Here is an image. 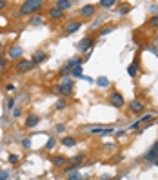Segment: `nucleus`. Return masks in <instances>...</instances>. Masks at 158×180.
I'll return each instance as SVG.
<instances>
[{"instance_id":"obj_1","label":"nucleus","mask_w":158,"mask_h":180,"mask_svg":"<svg viewBox=\"0 0 158 180\" xmlns=\"http://www.w3.org/2000/svg\"><path fill=\"white\" fill-rule=\"evenodd\" d=\"M44 7V2L42 0H26L22 6H20V15H33Z\"/></svg>"},{"instance_id":"obj_2","label":"nucleus","mask_w":158,"mask_h":180,"mask_svg":"<svg viewBox=\"0 0 158 180\" xmlns=\"http://www.w3.org/2000/svg\"><path fill=\"white\" fill-rule=\"evenodd\" d=\"M58 93L64 95V97H71V93H73V78L71 77L62 78V82L58 86Z\"/></svg>"},{"instance_id":"obj_3","label":"nucleus","mask_w":158,"mask_h":180,"mask_svg":"<svg viewBox=\"0 0 158 180\" xmlns=\"http://www.w3.org/2000/svg\"><path fill=\"white\" fill-rule=\"evenodd\" d=\"M82 64H84V60L78 58V57H77V58L67 60V62L64 64V67L60 69V75H67V73H71V71H73V69H75L77 66H82Z\"/></svg>"},{"instance_id":"obj_4","label":"nucleus","mask_w":158,"mask_h":180,"mask_svg":"<svg viewBox=\"0 0 158 180\" xmlns=\"http://www.w3.org/2000/svg\"><path fill=\"white\" fill-rule=\"evenodd\" d=\"M15 67H17V71H18V73H26V71H31V69L35 67V64H33V60L20 58V60H18V64H17Z\"/></svg>"},{"instance_id":"obj_5","label":"nucleus","mask_w":158,"mask_h":180,"mask_svg":"<svg viewBox=\"0 0 158 180\" xmlns=\"http://www.w3.org/2000/svg\"><path fill=\"white\" fill-rule=\"evenodd\" d=\"M109 104H111L113 107H122V106H124V97L115 91V93L109 95Z\"/></svg>"},{"instance_id":"obj_6","label":"nucleus","mask_w":158,"mask_h":180,"mask_svg":"<svg viewBox=\"0 0 158 180\" xmlns=\"http://www.w3.org/2000/svg\"><path fill=\"white\" fill-rule=\"evenodd\" d=\"M158 158V142L153 144V147L149 149V153H145L144 155V160H149V162H155Z\"/></svg>"},{"instance_id":"obj_7","label":"nucleus","mask_w":158,"mask_h":180,"mask_svg":"<svg viewBox=\"0 0 158 180\" xmlns=\"http://www.w3.org/2000/svg\"><path fill=\"white\" fill-rule=\"evenodd\" d=\"M80 26H82L80 20H71V22H67V26H65V35H71V33L78 31Z\"/></svg>"},{"instance_id":"obj_8","label":"nucleus","mask_w":158,"mask_h":180,"mask_svg":"<svg viewBox=\"0 0 158 180\" xmlns=\"http://www.w3.org/2000/svg\"><path fill=\"white\" fill-rule=\"evenodd\" d=\"M91 46H93V38H91V37H84V38L78 42V51H87Z\"/></svg>"},{"instance_id":"obj_9","label":"nucleus","mask_w":158,"mask_h":180,"mask_svg":"<svg viewBox=\"0 0 158 180\" xmlns=\"http://www.w3.org/2000/svg\"><path fill=\"white\" fill-rule=\"evenodd\" d=\"M95 9H97V7H95L93 4H85V6L80 9V15H82L84 18H85V17H93V15H95Z\"/></svg>"},{"instance_id":"obj_10","label":"nucleus","mask_w":158,"mask_h":180,"mask_svg":"<svg viewBox=\"0 0 158 180\" xmlns=\"http://www.w3.org/2000/svg\"><path fill=\"white\" fill-rule=\"evenodd\" d=\"M38 122H40L38 115H27V118H26V127L33 129V127H37V124H38Z\"/></svg>"},{"instance_id":"obj_11","label":"nucleus","mask_w":158,"mask_h":180,"mask_svg":"<svg viewBox=\"0 0 158 180\" xmlns=\"http://www.w3.org/2000/svg\"><path fill=\"white\" fill-rule=\"evenodd\" d=\"M129 107H131V111H133V113H142V111L145 109V107H144V104H142L140 100H131Z\"/></svg>"},{"instance_id":"obj_12","label":"nucleus","mask_w":158,"mask_h":180,"mask_svg":"<svg viewBox=\"0 0 158 180\" xmlns=\"http://www.w3.org/2000/svg\"><path fill=\"white\" fill-rule=\"evenodd\" d=\"M62 15H64V11H62V9H58L57 6L49 7V17H51L53 20H58V18H62Z\"/></svg>"},{"instance_id":"obj_13","label":"nucleus","mask_w":158,"mask_h":180,"mask_svg":"<svg viewBox=\"0 0 158 180\" xmlns=\"http://www.w3.org/2000/svg\"><path fill=\"white\" fill-rule=\"evenodd\" d=\"M7 55H9V58H20L22 57V47L20 46H13Z\"/></svg>"},{"instance_id":"obj_14","label":"nucleus","mask_w":158,"mask_h":180,"mask_svg":"<svg viewBox=\"0 0 158 180\" xmlns=\"http://www.w3.org/2000/svg\"><path fill=\"white\" fill-rule=\"evenodd\" d=\"M45 58H47V55H45L44 51H37V53L33 55V58H31V60H33V64L37 66V64H42Z\"/></svg>"},{"instance_id":"obj_15","label":"nucleus","mask_w":158,"mask_h":180,"mask_svg":"<svg viewBox=\"0 0 158 180\" xmlns=\"http://www.w3.org/2000/svg\"><path fill=\"white\" fill-rule=\"evenodd\" d=\"M91 133H93V135H102V137H104V135L113 133V129H111V127H104V129H102V127H95V129H91Z\"/></svg>"},{"instance_id":"obj_16","label":"nucleus","mask_w":158,"mask_h":180,"mask_svg":"<svg viewBox=\"0 0 158 180\" xmlns=\"http://www.w3.org/2000/svg\"><path fill=\"white\" fill-rule=\"evenodd\" d=\"M55 6H57L58 9H62V11H64V9H69V7H73V2H71V0H58Z\"/></svg>"},{"instance_id":"obj_17","label":"nucleus","mask_w":158,"mask_h":180,"mask_svg":"<svg viewBox=\"0 0 158 180\" xmlns=\"http://www.w3.org/2000/svg\"><path fill=\"white\" fill-rule=\"evenodd\" d=\"M77 144V138H73V137H65V138H62V146H65V147H73Z\"/></svg>"},{"instance_id":"obj_18","label":"nucleus","mask_w":158,"mask_h":180,"mask_svg":"<svg viewBox=\"0 0 158 180\" xmlns=\"http://www.w3.org/2000/svg\"><path fill=\"white\" fill-rule=\"evenodd\" d=\"M97 86L98 87H109V78L107 77H98L97 78Z\"/></svg>"},{"instance_id":"obj_19","label":"nucleus","mask_w":158,"mask_h":180,"mask_svg":"<svg viewBox=\"0 0 158 180\" xmlns=\"http://www.w3.org/2000/svg\"><path fill=\"white\" fill-rule=\"evenodd\" d=\"M127 73H129L131 77H136V73H138V64H136V62H133V64L127 67Z\"/></svg>"},{"instance_id":"obj_20","label":"nucleus","mask_w":158,"mask_h":180,"mask_svg":"<svg viewBox=\"0 0 158 180\" xmlns=\"http://www.w3.org/2000/svg\"><path fill=\"white\" fill-rule=\"evenodd\" d=\"M117 2L115 0H100V7H105V9H111Z\"/></svg>"},{"instance_id":"obj_21","label":"nucleus","mask_w":158,"mask_h":180,"mask_svg":"<svg viewBox=\"0 0 158 180\" xmlns=\"http://www.w3.org/2000/svg\"><path fill=\"white\" fill-rule=\"evenodd\" d=\"M51 162H53L55 166H64V164H65V158H64V157H53Z\"/></svg>"},{"instance_id":"obj_22","label":"nucleus","mask_w":158,"mask_h":180,"mask_svg":"<svg viewBox=\"0 0 158 180\" xmlns=\"http://www.w3.org/2000/svg\"><path fill=\"white\" fill-rule=\"evenodd\" d=\"M73 77H82V66H77L73 71H71V78Z\"/></svg>"},{"instance_id":"obj_23","label":"nucleus","mask_w":158,"mask_h":180,"mask_svg":"<svg viewBox=\"0 0 158 180\" xmlns=\"http://www.w3.org/2000/svg\"><path fill=\"white\" fill-rule=\"evenodd\" d=\"M67 178H69V180H82V177H80L78 171H73V173H69V175H67Z\"/></svg>"},{"instance_id":"obj_24","label":"nucleus","mask_w":158,"mask_h":180,"mask_svg":"<svg viewBox=\"0 0 158 180\" xmlns=\"http://www.w3.org/2000/svg\"><path fill=\"white\" fill-rule=\"evenodd\" d=\"M64 171L69 175V173H73V171H77V164H69V166H65L64 167Z\"/></svg>"},{"instance_id":"obj_25","label":"nucleus","mask_w":158,"mask_h":180,"mask_svg":"<svg viewBox=\"0 0 158 180\" xmlns=\"http://www.w3.org/2000/svg\"><path fill=\"white\" fill-rule=\"evenodd\" d=\"M149 26H151V27H158V15H155V17L149 18Z\"/></svg>"},{"instance_id":"obj_26","label":"nucleus","mask_w":158,"mask_h":180,"mask_svg":"<svg viewBox=\"0 0 158 180\" xmlns=\"http://www.w3.org/2000/svg\"><path fill=\"white\" fill-rule=\"evenodd\" d=\"M42 22H44L42 17H33V18H31V24H33V26H40Z\"/></svg>"},{"instance_id":"obj_27","label":"nucleus","mask_w":158,"mask_h":180,"mask_svg":"<svg viewBox=\"0 0 158 180\" xmlns=\"http://www.w3.org/2000/svg\"><path fill=\"white\" fill-rule=\"evenodd\" d=\"M129 11H131V6H129V4H125V6H122V9H120V13H122V15H127Z\"/></svg>"},{"instance_id":"obj_28","label":"nucleus","mask_w":158,"mask_h":180,"mask_svg":"<svg viewBox=\"0 0 158 180\" xmlns=\"http://www.w3.org/2000/svg\"><path fill=\"white\" fill-rule=\"evenodd\" d=\"M22 146H24L26 149H29V147H31V140H29V138H24V140H22Z\"/></svg>"},{"instance_id":"obj_29","label":"nucleus","mask_w":158,"mask_h":180,"mask_svg":"<svg viewBox=\"0 0 158 180\" xmlns=\"http://www.w3.org/2000/svg\"><path fill=\"white\" fill-rule=\"evenodd\" d=\"M9 178V173L7 171H0V180H7Z\"/></svg>"},{"instance_id":"obj_30","label":"nucleus","mask_w":158,"mask_h":180,"mask_svg":"<svg viewBox=\"0 0 158 180\" xmlns=\"http://www.w3.org/2000/svg\"><path fill=\"white\" fill-rule=\"evenodd\" d=\"M9 162L11 164H17L18 162V155H9Z\"/></svg>"},{"instance_id":"obj_31","label":"nucleus","mask_w":158,"mask_h":180,"mask_svg":"<svg viewBox=\"0 0 158 180\" xmlns=\"http://www.w3.org/2000/svg\"><path fill=\"white\" fill-rule=\"evenodd\" d=\"M111 31H113V27H105V29L100 31V37H104V35H107V33H111Z\"/></svg>"},{"instance_id":"obj_32","label":"nucleus","mask_w":158,"mask_h":180,"mask_svg":"<svg viewBox=\"0 0 158 180\" xmlns=\"http://www.w3.org/2000/svg\"><path fill=\"white\" fill-rule=\"evenodd\" d=\"M4 69H6V60H4V58H0V75L4 73Z\"/></svg>"},{"instance_id":"obj_33","label":"nucleus","mask_w":158,"mask_h":180,"mask_svg":"<svg viewBox=\"0 0 158 180\" xmlns=\"http://www.w3.org/2000/svg\"><path fill=\"white\" fill-rule=\"evenodd\" d=\"M64 107H65V102H62V100H60V102H57V109H58V111H62Z\"/></svg>"},{"instance_id":"obj_34","label":"nucleus","mask_w":158,"mask_h":180,"mask_svg":"<svg viewBox=\"0 0 158 180\" xmlns=\"http://www.w3.org/2000/svg\"><path fill=\"white\" fill-rule=\"evenodd\" d=\"M140 124H142L140 120H138V122H135V124H131V126H129V129H138V126H140Z\"/></svg>"},{"instance_id":"obj_35","label":"nucleus","mask_w":158,"mask_h":180,"mask_svg":"<svg viewBox=\"0 0 158 180\" xmlns=\"http://www.w3.org/2000/svg\"><path fill=\"white\" fill-rule=\"evenodd\" d=\"M55 129H57V133H64V129H65V126H62V124H60V126H57Z\"/></svg>"},{"instance_id":"obj_36","label":"nucleus","mask_w":158,"mask_h":180,"mask_svg":"<svg viewBox=\"0 0 158 180\" xmlns=\"http://www.w3.org/2000/svg\"><path fill=\"white\" fill-rule=\"evenodd\" d=\"M55 146V138H49V142H47V149H51Z\"/></svg>"},{"instance_id":"obj_37","label":"nucleus","mask_w":158,"mask_h":180,"mask_svg":"<svg viewBox=\"0 0 158 180\" xmlns=\"http://www.w3.org/2000/svg\"><path fill=\"white\" fill-rule=\"evenodd\" d=\"M6 6H7V2H6V0H0V11L6 9Z\"/></svg>"},{"instance_id":"obj_38","label":"nucleus","mask_w":158,"mask_h":180,"mask_svg":"<svg viewBox=\"0 0 158 180\" xmlns=\"http://www.w3.org/2000/svg\"><path fill=\"white\" fill-rule=\"evenodd\" d=\"M13 106H15V100L9 98V102H7V107H9V109H13Z\"/></svg>"},{"instance_id":"obj_39","label":"nucleus","mask_w":158,"mask_h":180,"mask_svg":"<svg viewBox=\"0 0 158 180\" xmlns=\"http://www.w3.org/2000/svg\"><path fill=\"white\" fill-rule=\"evenodd\" d=\"M13 117H15V118H17V117H20V109H17V107L13 109Z\"/></svg>"},{"instance_id":"obj_40","label":"nucleus","mask_w":158,"mask_h":180,"mask_svg":"<svg viewBox=\"0 0 158 180\" xmlns=\"http://www.w3.org/2000/svg\"><path fill=\"white\" fill-rule=\"evenodd\" d=\"M147 120H151V117H147V115H145V117H142V118H140V122L144 124V122H147Z\"/></svg>"},{"instance_id":"obj_41","label":"nucleus","mask_w":158,"mask_h":180,"mask_svg":"<svg viewBox=\"0 0 158 180\" xmlns=\"http://www.w3.org/2000/svg\"><path fill=\"white\" fill-rule=\"evenodd\" d=\"M153 164H155V166H158V158H156V160H155V162H153Z\"/></svg>"}]
</instances>
